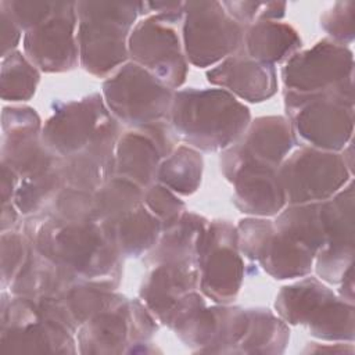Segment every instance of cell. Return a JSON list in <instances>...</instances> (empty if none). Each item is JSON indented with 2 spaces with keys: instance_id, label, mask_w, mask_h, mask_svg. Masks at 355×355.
Returning a JSON list of instances; mask_svg holds the SVG:
<instances>
[{
  "instance_id": "cell-13",
  "label": "cell",
  "mask_w": 355,
  "mask_h": 355,
  "mask_svg": "<svg viewBox=\"0 0 355 355\" xmlns=\"http://www.w3.org/2000/svg\"><path fill=\"white\" fill-rule=\"evenodd\" d=\"M103 96L89 94L58 107L42 129L44 147L58 158L83 150L111 119Z\"/></svg>"
},
{
  "instance_id": "cell-5",
  "label": "cell",
  "mask_w": 355,
  "mask_h": 355,
  "mask_svg": "<svg viewBox=\"0 0 355 355\" xmlns=\"http://www.w3.org/2000/svg\"><path fill=\"white\" fill-rule=\"evenodd\" d=\"M284 108L298 143L338 153L352 140L354 85L306 94L284 92Z\"/></svg>"
},
{
  "instance_id": "cell-35",
  "label": "cell",
  "mask_w": 355,
  "mask_h": 355,
  "mask_svg": "<svg viewBox=\"0 0 355 355\" xmlns=\"http://www.w3.org/2000/svg\"><path fill=\"white\" fill-rule=\"evenodd\" d=\"M40 79L39 69L15 50L1 58V98L6 101H26L35 92Z\"/></svg>"
},
{
  "instance_id": "cell-9",
  "label": "cell",
  "mask_w": 355,
  "mask_h": 355,
  "mask_svg": "<svg viewBox=\"0 0 355 355\" xmlns=\"http://www.w3.org/2000/svg\"><path fill=\"white\" fill-rule=\"evenodd\" d=\"M286 92L319 93L354 85V55L343 44L323 39L295 53L282 68Z\"/></svg>"
},
{
  "instance_id": "cell-10",
  "label": "cell",
  "mask_w": 355,
  "mask_h": 355,
  "mask_svg": "<svg viewBox=\"0 0 355 355\" xmlns=\"http://www.w3.org/2000/svg\"><path fill=\"white\" fill-rule=\"evenodd\" d=\"M197 262L202 294L218 304L232 302L243 283L244 261L237 245V229L230 222H209Z\"/></svg>"
},
{
  "instance_id": "cell-6",
  "label": "cell",
  "mask_w": 355,
  "mask_h": 355,
  "mask_svg": "<svg viewBox=\"0 0 355 355\" xmlns=\"http://www.w3.org/2000/svg\"><path fill=\"white\" fill-rule=\"evenodd\" d=\"M173 92L153 73L130 61L103 83V98L115 119L133 129L168 119Z\"/></svg>"
},
{
  "instance_id": "cell-30",
  "label": "cell",
  "mask_w": 355,
  "mask_h": 355,
  "mask_svg": "<svg viewBox=\"0 0 355 355\" xmlns=\"http://www.w3.org/2000/svg\"><path fill=\"white\" fill-rule=\"evenodd\" d=\"M65 184L61 158H55L47 166L19 179L12 202L22 215L42 211L51 204Z\"/></svg>"
},
{
  "instance_id": "cell-42",
  "label": "cell",
  "mask_w": 355,
  "mask_h": 355,
  "mask_svg": "<svg viewBox=\"0 0 355 355\" xmlns=\"http://www.w3.org/2000/svg\"><path fill=\"white\" fill-rule=\"evenodd\" d=\"M19 178L7 165L1 164V202H10L14 198L15 190L18 187Z\"/></svg>"
},
{
  "instance_id": "cell-15",
  "label": "cell",
  "mask_w": 355,
  "mask_h": 355,
  "mask_svg": "<svg viewBox=\"0 0 355 355\" xmlns=\"http://www.w3.org/2000/svg\"><path fill=\"white\" fill-rule=\"evenodd\" d=\"M324 244L313 259L319 276L343 277L354 262V184L348 182L333 197L320 201Z\"/></svg>"
},
{
  "instance_id": "cell-36",
  "label": "cell",
  "mask_w": 355,
  "mask_h": 355,
  "mask_svg": "<svg viewBox=\"0 0 355 355\" xmlns=\"http://www.w3.org/2000/svg\"><path fill=\"white\" fill-rule=\"evenodd\" d=\"M143 202L147 209L161 220L162 230L173 225L186 212L184 202L178 198L175 191L159 182L144 189Z\"/></svg>"
},
{
  "instance_id": "cell-4",
  "label": "cell",
  "mask_w": 355,
  "mask_h": 355,
  "mask_svg": "<svg viewBox=\"0 0 355 355\" xmlns=\"http://www.w3.org/2000/svg\"><path fill=\"white\" fill-rule=\"evenodd\" d=\"M144 7L151 14L133 26L128 40L129 55L164 85L178 89L189 71L178 29L183 22L184 3L155 1L144 3Z\"/></svg>"
},
{
  "instance_id": "cell-8",
  "label": "cell",
  "mask_w": 355,
  "mask_h": 355,
  "mask_svg": "<svg viewBox=\"0 0 355 355\" xmlns=\"http://www.w3.org/2000/svg\"><path fill=\"white\" fill-rule=\"evenodd\" d=\"M286 202H319L338 193L352 176L344 157L334 151L304 146L277 168Z\"/></svg>"
},
{
  "instance_id": "cell-1",
  "label": "cell",
  "mask_w": 355,
  "mask_h": 355,
  "mask_svg": "<svg viewBox=\"0 0 355 355\" xmlns=\"http://www.w3.org/2000/svg\"><path fill=\"white\" fill-rule=\"evenodd\" d=\"M29 244L75 280L114 290L121 280V255L96 220H60L49 214L25 226Z\"/></svg>"
},
{
  "instance_id": "cell-20",
  "label": "cell",
  "mask_w": 355,
  "mask_h": 355,
  "mask_svg": "<svg viewBox=\"0 0 355 355\" xmlns=\"http://www.w3.org/2000/svg\"><path fill=\"white\" fill-rule=\"evenodd\" d=\"M233 202L247 215L266 218L277 215L286 205L277 168L248 162L230 176Z\"/></svg>"
},
{
  "instance_id": "cell-43",
  "label": "cell",
  "mask_w": 355,
  "mask_h": 355,
  "mask_svg": "<svg viewBox=\"0 0 355 355\" xmlns=\"http://www.w3.org/2000/svg\"><path fill=\"white\" fill-rule=\"evenodd\" d=\"M17 211L18 209L15 208L12 201L3 204V211H1V230L3 232H6L8 227H11L14 225V222L17 220Z\"/></svg>"
},
{
  "instance_id": "cell-3",
  "label": "cell",
  "mask_w": 355,
  "mask_h": 355,
  "mask_svg": "<svg viewBox=\"0 0 355 355\" xmlns=\"http://www.w3.org/2000/svg\"><path fill=\"white\" fill-rule=\"evenodd\" d=\"M141 3L76 1L79 62L94 76H105L128 60V40Z\"/></svg>"
},
{
  "instance_id": "cell-7",
  "label": "cell",
  "mask_w": 355,
  "mask_h": 355,
  "mask_svg": "<svg viewBox=\"0 0 355 355\" xmlns=\"http://www.w3.org/2000/svg\"><path fill=\"white\" fill-rule=\"evenodd\" d=\"M244 26L234 21L220 1H187L183 7L182 39L186 60L198 68L223 61L243 42Z\"/></svg>"
},
{
  "instance_id": "cell-21",
  "label": "cell",
  "mask_w": 355,
  "mask_h": 355,
  "mask_svg": "<svg viewBox=\"0 0 355 355\" xmlns=\"http://www.w3.org/2000/svg\"><path fill=\"white\" fill-rule=\"evenodd\" d=\"M198 280L197 262H161L153 265L140 287V301L155 319L165 323L179 300L196 290Z\"/></svg>"
},
{
  "instance_id": "cell-24",
  "label": "cell",
  "mask_w": 355,
  "mask_h": 355,
  "mask_svg": "<svg viewBox=\"0 0 355 355\" xmlns=\"http://www.w3.org/2000/svg\"><path fill=\"white\" fill-rule=\"evenodd\" d=\"M208 225L205 218L184 212L173 225L162 230L146 263L153 266L161 262H197Z\"/></svg>"
},
{
  "instance_id": "cell-29",
  "label": "cell",
  "mask_w": 355,
  "mask_h": 355,
  "mask_svg": "<svg viewBox=\"0 0 355 355\" xmlns=\"http://www.w3.org/2000/svg\"><path fill=\"white\" fill-rule=\"evenodd\" d=\"M247 327L236 348V354L283 352L290 338L287 323L265 308L247 309Z\"/></svg>"
},
{
  "instance_id": "cell-31",
  "label": "cell",
  "mask_w": 355,
  "mask_h": 355,
  "mask_svg": "<svg viewBox=\"0 0 355 355\" xmlns=\"http://www.w3.org/2000/svg\"><path fill=\"white\" fill-rule=\"evenodd\" d=\"M204 169V159L198 150L190 146H179L162 159L157 180L182 196L193 194L200 183Z\"/></svg>"
},
{
  "instance_id": "cell-14",
  "label": "cell",
  "mask_w": 355,
  "mask_h": 355,
  "mask_svg": "<svg viewBox=\"0 0 355 355\" xmlns=\"http://www.w3.org/2000/svg\"><path fill=\"white\" fill-rule=\"evenodd\" d=\"M297 144L298 140L286 116L257 118L239 140L223 150L222 173L229 180L239 166L248 162L279 168Z\"/></svg>"
},
{
  "instance_id": "cell-28",
  "label": "cell",
  "mask_w": 355,
  "mask_h": 355,
  "mask_svg": "<svg viewBox=\"0 0 355 355\" xmlns=\"http://www.w3.org/2000/svg\"><path fill=\"white\" fill-rule=\"evenodd\" d=\"M336 295L318 277H304L282 287L276 295L275 309L286 323L306 326Z\"/></svg>"
},
{
  "instance_id": "cell-33",
  "label": "cell",
  "mask_w": 355,
  "mask_h": 355,
  "mask_svg": "<svg viewBox=\"0 0 355 355\" xmlns=\"http://www.w3.org/2000/svg\"><path fill=\"white\" fill-rule=\"evenodd\" d=\"M144 189L129 179L114 175L93 193V220L104 223L143 202Z\"/></svg>"
},
{
  "instance_id": "cell-34",
  "label": "cell",
  "mask_w": 355,
  "mask_h": 355,
  "mask_svg": "<svg viewBox=\"0 0 355 355\" xmlns=\"http://www.w3.org/2000/svg\"><path fill=\"white\" fill-rule=\"evenodd\" d=\"M57 297H60L62 301L76 331L94 315L126 300L125 297L115 294L112 290L101 288L82 282H76L67 291Z\"/></svg>"
},
{
  "instance_id": "cell-16",
  "label": "cell",
  "mask_w": 355,
  "mask_h": 355,
  "mask_svg": "<svg viewBox=\"0 0 355 355\" xmlns=\"http://www.w3.org/2000/svg\"><path fill=\"white\" fill-rule=\"evenodd\" d=\"M175 139L168 119L125 132L115 146V175L147 189L157 180L162 159L173 151Z\"/></svg>"
},
{
  "instance_id": "cell-38",
  "label": "cell",
  "mask_w": 355,
  "mask_h": 355,
  "mask_svg": "<svg viewBox=\"0 0 355 355\" xmlns=\"http://www.w3.org/2000/svg\"><path fill=\"white\" fill-rule=\"evenodd\" d=\"M226 12L243 26L261 21H277L286 14V3L277 1H222Z\"/></svg>"
},
{
  "instance_id": "cell-32",
  "label": "cell",
  "mask_w": 355,
  "mask_h": 355,
  "mask_svg": "<svg viewBox=\"0 0 355 355\" xmlns=\"http://www.w3.org/2000/svg\"><path fill=\"white\" fill-rule=\"evenodd\" d=\"M275 227L298 240L315 255L324 244V229L320 215V201L306 204H288L277 214Z\"/></svg>"
},
{
  "instance_id": "cell-19",
  "label": "cell",
  "mask_w": 355,
  "mask_h": 355,
  "mask_svg": "<svg viewBox=\"0 0 355 355\" xmlns=\"http://www.w3.org/2000/svg\"><path fill=\"white\" fill-rule=\"evenodd\" d=\"M209 83L250 103H261L277 92L275 65L250 58L241 49L207 72Z\"/></svg>"
},
{
  "instance_id": "cell-11",
  "label": "cell",
  "mask_w": 355,
  "mask_h": 355,
  "mask_svg": "<svg viewBox=\"0 0 355 355\" xmlns=\"http://www.w3.org/2000/svg\"><path fill=\"white\" fill-rule=\"evenodd\" d=\"M1 298L3 352H76L73 334L43 318L33 300Z\"/></svg>"
},
{
  "instance_id": "cell-17",
  "label": "cell",
  "mask_w": 355,
  "mask_h": 355,
  "mask_svg": "<svg viewBox=\"0 0 355 355\" xmlns=\"http://www.w3.org/2000/svg\"><path fill=\"white\" fill-rule=\"evenodd\" d=\"M42 123L31 107H10L1 116V164L12 169L18 178L42 169L57 157L42 141Z\"/></svg>"
},
{
  "instance_id": "cell-27",
  "label": "cell",
  "mask_w": 355,
  "mask_h": 355,
  "mask_svg": "<svg viewBox=\"0 0 355 355\" xmlns=\"http://www.w3.org/2000/svg\"><path fill=\"white\" fill-rule=\"evenodd\" d=\"M275 225V223H273ZM315 252L276 227L266 237L257 261L273 279H295L311 273Z\"/></svg>"
},
{
  "instance_id": "cell-40",
  "label": "cell",
  "mask_w": 355,
  "mask_h": 355,
  "mask_svg": "<svg viewBox=\"0 0 355 355\" xmlns=\"http://www.w3.org/2000/svg\"><path fill=\"white\" fill-rule=\"evenodd\" d=\"M8 12L12 15L18 26L26 32L49 18L57 8L58 1H18L3 0Z\"/></svg>"
},
{
  "instance_id": "cell-41",
  "label": "cell",
  "mask_w": 355,
  "mask_h": 355,
  "mask_svg": "<svg viewBox=\"0 0 355 355\" xmlns=\"http://www.w3.org/2000/svg\"><path fill=\"white\" fill-rule=\"evenodd\" d=\"M22 29L18 26L12 15L8 12L3 1H0V37H1V58L15 51L21 40Z\"/></svg>"
},
{
  "instance_id": "cell-22",
  "label": "cell",
  "mask_w": 355,
  "mask_h": 355,
  "mask_svg": "<svg viewBox=\"0 0 355 355\" xmlns=\"http://www.w3.org/2000/svg\"><path fill=\"white\" fill-rule=\"evenodd\" d=\"M79 352L82 354H119L132 345V320L129 301L108 308L78 329Z\"/></svg>"
},
{
  "instance_id": "cell-26",
  "label": "cell",
  "mask_w": 355,
  "mask_h": 355,
  "mask_svg": "<svg viewBox=\"0 0 355 355\" xmlns=\"http://www.w3.org/2000/svg\"><path fill=\"white\" fill-rule=\"evenodd\" d=\"M240 49L252 60L272 64L287 61L301 49L298 32L286 22L261 21L244 26Z\"/></svg>"
},
{
  "instance_id": "cell-37",
  "label": "cell",
  "mask_w": 355,
  "mask_h": 355,
  "mask_svg": "<svg viewBox=\"0 0 355 355\" xmlns=\"http://www.w3.org/2000/svg\"><path fill=\"white\" fill-rule=\"evenodd\" d=\"M355 1H337L320 17V25L330 40L347 46L354 40L355 32Z\"/></svg>"
},
{
  "instance_id": "cell-39",
  "label": "cell",
  "mask_w": 355,
  "mask_h": 355,
  "mask_svg": "<svg viewBox=\"0 0 355 355\" xmlns=\"http://www.w3.org/2000/svg\"><path fill=\"white\" fill-rule=\"evenodd\" d=\"M31 244L28 237L18 232H3L1 234V286L6 288L12 283L25 263Z\"/></svg>"
},
{
  "instance_id": "cell-2",
  "label": "cell",
  "mask_w": 355,
  "mask_h": 355,
  "mask_svg": "<svg viewBox=\"0 0 355 355\" xmlns=\"http://www.w3.org/2000/svg\"><path fill=\"white\" fill-rule=\"evenodd\" d=\"M168 122L176 139L201 151L230 147L251 122L247 105L225 89H183L173 94Z\"/></svg>"
},
{
  "instance_id": "cell-23",
  "label": "cell",
  "mask_w": 355,
  "mask_h": 355,
  "mask_svg": "<svg viewBox=\"0 0 355 355\" xmlns=\"http://www.w3.org/2000/svg\"><path fill=\"white\" fill-rule=\"evenodd\" d=\"M121 257L137 258L151 250L162 233L161 220L144 202L121 216L100 223Z\"/></svg>"
},
{
  "instance_id": "cell-18",
  "label": "cell",
  "mask_w": 355,
  "mask_h": 355,
  "mask_svg": "<svg viewBox=\"0 0 355 355\" xmlns=\"http://www.w3.org/2000/svg\"><path fill=\"white\" fill-rule=\"evenodd\" d=\"M119 126L111 118L83 150L61 158V168L68 187L94 193L115 175V146Z\"/></svg>"
},
{
  "instance_id": "cell-12",
  "label": "cell",
  "mask_w": 355,
  "mask_h": 355,
  "mask_svg": "<svg viewBox=\"0 0 355 355\" xmlns=\"http://www.w3.org/2000/svg\"><path fill=\"white\" fill-rule=\"evenodd\" d=\"M78 15L75 1H58L54 12L24 35L26 58L43 72H65L78 67Z\"/></svg>"
},
{
  "instance_id": "cell-25",
  "label": "cell",
  "mask_w": 355,
  "mask_h": 355,
  "mask_svg": "<svg viewBox=\"0 0 355 355\" xmlns=\"http://www.w3.org/2000/svg\"><path fill=\"white\" fill-rule=\"evenodd\" d=\"M76 282L64 268L31 245L25 263L10 284V293L37 301L44 297L61 295Z\"/></svg>"
}]
</instances>
